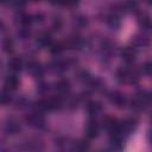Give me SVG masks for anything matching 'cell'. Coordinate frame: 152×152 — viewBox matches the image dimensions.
Instances as JSON below:
<instances>
[{"instance_id": "cell-1", "label": "cell", "mask_w": 152, "mask_h": 152, "mask_svg": "<svg viewBox=\"0 0 152 152\" xmlns=\"http://www.w3.org/2000/svg\"><path fill=\"white\" fill-rule=\"evenodd\" d=\"M116 78L122 83H134L138 81L139 76L138 72L132 68L122 66L116 71Z\"/></svg>"}, {"instance_id": "cell-2", "label": "cell", "mask_w": 152, "mask_h": 152, "mask_svg": "<svg viewBox=\"0 0 152 152\" xmlns=\"http://www.w3.org/2000/svg\"><path fill=\"white\" fill-rule=\"evenodd\" d=\"M150 103V94L146 90H140L135 94L133 100V107L137 109H144Z\"/></svg>"}, {"instance_id": "cell-3", "label": "cell", "mask_w": 152, "mask_h": 152, "mask_svg": "<svg viewBox=\"0 0 152 152\" xmlns=\"http://www.w3.org/2000/svg\"><path fill=\"white\" fill-rule=\"evenodd\" d=\"M99 131H100V127H99V124L95 121V120H90L86 127V134L89 139H93V138H96L99 135Z\"/></svg>"}, {"instance_id": "cell-4", "label": "cell", "mask_w": 152, "mask_h": 152, "mask_svg": "<svg viewBox=\"0 0 152 152\" xmlns=\"http://www.w3.org/2000/svg\"><path fill=\"white\" fill-rule=\"evenodd\" d=\"M109 100L112 103H114L115 106L118 107H125L126 103H127V100L126 97L121 94V93H118V91H114L109 95Z\"/></svg>"}, {"instance_id": "cell-5", "label": "cell", "mask_w": 152, "mask_h": 152, "mask_svg": "<svg viewBox=\"0 0 152 152\" xmlns=\"http://www.w3.org/2000/svg\"><path fill=\"white\" fill-rule=\"evenodd\" d=\"M19 86V80L15 75H8L5 80V89L10 90V91H13L18 88Z\"/></svg>"}, {"instance_id": "cell-6", "label": "cell", "mask_w": 152, "mask_h": 152, "mask_svg": "<svg viewBox=\"0 0 152 152\" xmlns=\"http://www.w3.org/2000/svg\"><path fill=\"white\" fill-rule=\"evenodd\" d=\"M55 89H56V91H57L59 95H65V94H68L69 90H70V83H69L68 80H59V81L56 83Z\"/></svg>"}, {"instance_id": "cell-7", "label": "cell", "mask_w": 152, "mask_h": 152, "mask_svg": "<svg viewBox=\"0 0 152 152\" xmlns=\"http://www.w3.org/2000/svg\"><path fill=\"white\" fill-rule=\"evenodd\" d=\"M121 56L122 58L127 62V63H131L134 61L135 58V49L134 48H125L122 51H121Z\"/></svg>"}, {"instance_id": "cell-8", "label": "cell", "mask_w": 152, "mask_h": 152, "mask_svg": "<svg viewBox=\"0 0 152 152\" xmlns=\"http://www.w3.org/2000/svg\"><path fill=\"white\" fill-rule=\"evenodd\" d=\"M27 121H28V124H30L31 126H33V127H40V126H43V124H44L43 116H42L40 114H38V113L32 114V115L27 119Z\"/></svg>"}, {"instance_id": "cell-9", "label": "cell", "mask_w": 152, "mask_h": 152, "mask_svg": "<svg viewBox=\"0 0 152 152\" xmlns=\"http://www.w3.org/2000/svg\"><path fill=\"white\" fill-rule=\"evenodd\" d=\"M27 69L30 70V72L33 75V76H42L43 75V68L40 66L39 63L37 62H31L27 66Z\"/></svg>"}, {"instance_id": "cell-10", "label": "cell", "mask_w": 152, "mask_h": 152, "mask_svg": "<svg viewBox=\"0 0 152 152\" xmlns=\"http://www.w3.org/2000/svg\"><path fill=\"white\" fill-rule=\"evenodd\" d=\"M21 66H23V62L20 58H12L10 62H8V68L10 70H12L13 72H18L21 70Z\"/></svg>"}, {"instance_id": "cell-11", "label": "cell", "mask_w": 152, "mask_h": 152, "mask_svg": "<svg viewBox=\"0 0 152 152\" xmlns=\"http://www.w3.org/2000/svg\"><path fill=\"white\" fill-rule=\"evenodd\" d=\"M52 42V38H51V34L49 32H43L39 37H38V43L43 46H49Z\"/></svg>"}, {"instance_id": "cell-12", "label": "cell", "mask_w": 152, "mask_h": 152, "mask_svg": "<svg viewBox=\"0 0 152 152\" xmlns=\"http://www.w3.org/2000/svg\"><path fill=\"white\" fill-rule=\"evenodd\" d=\"M87 108H88V112H89L90 115H96L102 109V107H101V104L99 102H89L88 106H87Z\"/></svg>"}, {"instance_id": "cell-13", "label": "cell", "mask_w": 152, "mask_h": 152, "mask_svg": "<svg viewBox=\"0 0 152 152\" xmlns=\"http://www.w3.org/2000/svg\"><path fill=\"white\" fill-rule=\"evenodd\" d=\"M11 101V91L7 89L0 90V104H7Z\"/></svg>"}, {"instance_id": "cell-14", "label": "cell", "mask_w": 152, "mask_h": 152, "mask_svg": "<svg viewBox=\"0 0 152 152\" xmlns=\"http://www.w3.org/2000/svg\"><path fill=\"white\" fill-rule=\"evenodd\" d=\"M139 25L142 27V28H148L150 25H151V21H150V18L145 14L140 15L139 17Z\"/></svg>"}, {"instance_id": "cell-15", "label": "cell", "mask_w": 152, "mask_h": 152, "mask_svg": "<svg viewBox=\"0 0 152 152\" xmlns=\"http://www.w3.org/2000/svg\"><path fill=\"white\" fill-rule=\"evenodd\" d=\"M49 46H50V51L52 53H59L64 49V45L62 43H51Z\"/></svg>"}, {"instance_id": "cell-16", "label": "cell", "mask_w": 152, "mask_h": 152, "mask_svg": "<svg viewBox=\"0 0 152 152\" xmlns=\"http://www.w3.org/2000/svg\"><path fill=\"white\" fill-rule=\"evenodd\" d=\"M20 129V127H19V125L17 124V122H10V124H7V131L8 132H11L12 134H14L15 132H18Z\"/></svg>"}, {"instance_id": "cell-17", "label": "cell", "mask_w": 152, "mask_h": 152, "mask_svg": "<svg viewBox=\"0 0 152 152\" xmlns=\"http://www.w3.org/2000/svg\"><path fill=\"white\" fill-rule=\"evenodd\" d=\"M88 147H89V145H88L87 141H78V142H76V145H75V150H77V151H84V150H87Z\"/></svg>"}, {"instance_id": "cell-18", "label": "cell", "mask_w": 152, "mask_h": 152, "mask_svg": "<svg viewBox=\"0 0 152 152\" xmlns=\"http://www.w3.org/2000/svg\"><path fill=\"white\" fill-rule=\"evenodd\" d=\"M59 4L64 5V6H68V7H74L78 4V0H61Z\"/></svg>"}, {"instance_id": "cell-19", "label": "cell", "mask_w": 152, "mask_h": 152, "mask_svg": "<svg viewBox=\"0 0 152 152\" xmlns=\"http://www.w3.org/2000/svg\"><path fill=\"white\" fill-rule=\"evenodd\" d=\"M150 70H151V64H150V62H146V63L144 64V66H142V71H144L146 75H150Z\"/></svg>"}, {"instance_id": "cell-20", "label": "cell", "mask_w": 152, "mask_h": 152, "mask_svg": "<svg viewBox=\"0 0 152 152\" xmlns=\"http://www.w3.org/2000/svg\"><path fill=\"white\" fill-rule=\"evenodd\" d=\"M49 1H51V2H53V4H59V2H61V0H49Z\"/></svg>"}, {"instance_id": "cell-21", "label": "cell", "mask_w": 152, "mask_h": 152, "mask_svg": "<svg viewBox=\"0 0 152 152\" xmlns=\"http://www.w3.org/2000/svg\"><path fill=\"white\" fill-rule=\"evenodd\" d=\"M7 0H0V4H4V2H6Z\"/></svg>"}]
</instances>
